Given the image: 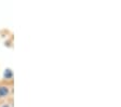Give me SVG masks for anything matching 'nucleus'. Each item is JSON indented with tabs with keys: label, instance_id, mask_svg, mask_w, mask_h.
<instances>
[{
	"label": "nucleus",
	"instance_id": "obj_1",
	"mask_svg": "<svg viewBox=\"0 0 121 107\" xmlns=\"http://www.w3.org/2000/svg\"><path fill=\"white\" fill-rule=\"evenodd\" d=\"M8 93H9V91H8V89L5 87L0 88V96H5Z\"/></svg>",
	"mask_w": 121,
	"mask_h": 107
},
{
	"label": "nucleus",
	"instance_id": "obj_2",
	"mask_svg": "<svg viewBox=\"0 0 121 107\" xmlns=\"http://www.w3.org/2000/svg\"><path fill=\"white\" fill-rule=\"evenodd\" d=\"M12 76H13V74H12V71L10 70V69H7V70L4 71V77L5 78H12Z\"/></svg>",
	"mask_w": 121,
	"mask_h": 107
},
{
	"label": "nucleus",
	"instance_id": "obj_3",
	"mask_svg": "<svg viewBox=\"0 0 121 107\" xmlns=\"http://www.w3.org/2000/svg\"><path fill=\"white\" fill-rule=\"evenodd\" d=\"M3 107H9V106H7V105H4V106H3Z\"/></svg>",
	"mask_w": 121,
	"mask_h": 107
}]
</instances>
